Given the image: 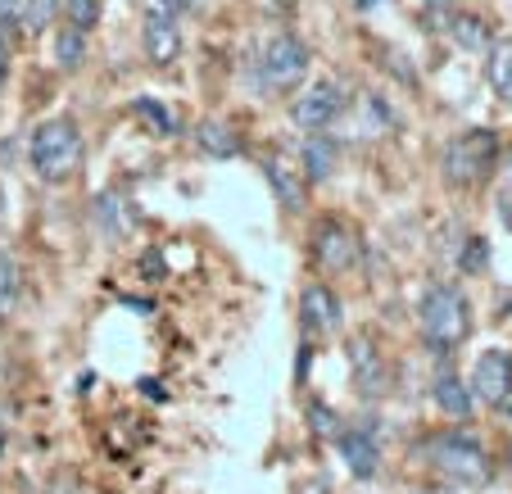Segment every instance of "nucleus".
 I'll return each instance as SVG.
<instances>
[{"mask_svg":"<svg viewBox=\"0 0 512 494\" xmlns=\"http://www.w3.org/2000/svg\"><path fill=\"white\" fill-rule=\"evenodd\" d=\"M5 73H10V46H5V37H0V82H5Z\"/></svg>","mask_w":512,"mask_h":494,"instance_id":"27","label":"nucleus"},{"mask_svg":"<svg viewBox=\"0 0 512 494\" xmlns=\"http://www.w3.org/2000/svg\"><path fill=\"white\" fill-rule=\"evenodd\" d=\"M467 390H472V399L499 408L503 399L512 395V354L508 349H485L481 359L472 363V381H467Z\"/></svg>","mask_w":512,"mask_h":494,"instance_id":"7","label":"nucleus"},{"mask_svg":"<svg viewBox=\"0 0 512 494\" xmlns=\"http://www.w3.org/2000/svg\"><path fill=\"white\" fill-rule=\"evenodd\" d=\"M449 32H454V41H458V46H467V50H485V41H490L485 23L472 19V14H463V19H449Z\"/></svg>","mask_w":512,"mask_h":494,"instance_id":"21","label":"nucleus"},{"mask_svg":"<svg viewBox=\"0 0 512 494\" xmlns=\"http://www.w3.org/2000/svg\"><path fill=\"white\" fill-rule=\"evenodd\" d=\"M277 5H290V0H277Z\"/></svg>","mask_w":512,"mask_h":494,"instance_id":"31","label":"nucleus"},{"mask_svg":"<svg viewBox=\"0 0 512 494\" xmlns=\"http://www.w3.org/2000/svg\"><path fill=\"white\" fill-rule=\"evenodd\" d=\"M340 109H345V91H340L331 78H322V82H313L304 96H295V105H290V123L300 127V132L318 136L336 123Z\"/></svg>","mask_w":512,"mask_h":494,"instance_id":"6","label":"nucleus"},{"mask_svg":"<svg viewBox=\"0 0 512 494\" xmlns=\"http://www.w3.org/2000/svg\"><path fill=\"white\" fill-rule=\"evenodd\" d=\"M0 440H5V422H0Z\"/></svg>","mask_w":512,"mask_h":494,"instance_id":"30","label":"nucleus"},{"mask_svg":"<svg viewBox=\"0 0 512 494\" xmlns=\"http://www.w3.org/2000/svg\"><path fill=\"white\" fill-rule=\"evenodd\" d=\"M19 291H23L19 263L0 250V318H10V313H14V304H19Z\"/></svg>","mask_w":512,"mask_h":494,"instance_id":"18","label":"nucleus"},{"mask_svg":"<svg viewBox=\"0 0 512 494\" xmlns=\"http://www.w3.org/2000/svg\"><path fill=\"white\" fill-rule=\"evenodd\" d=\"M28 159L41 182L59 186L82 168V132L73 118H46L28 141Z\"/></svg>","mask_w":512,"mask_h":494,"instance_id":"1","label":"nucleus"},{"mask_svg":"<svg viewBox=\"0 0 512 494\" xmlns=\"http://www.w3.org/2000/svg\"><path fill=\"white\" fill-rule=\"evenodd\" d=\"M445 177L449 186H481L499 164V136L494 127H472V132L454 136L445 146Z\"/></svg>","mask_w":512,"mask_h":494,"instance_id":"3","label":"nucleus"},{"mask_svg":"<svg viewBox=\"0 0 512 494\" xmlns=\"http://www.w3.org/2000/svg\"><path fill=\"white\" fill-rule=\"evenodd\" d=\"M340 440V458H345V467L358 476V481H368V476H377L381 467V454L377 445H372V436H363V431H345Z\"/></svg>","mask_w":512,"mask_h":494,"instance_id":"12","label":"nucleus"},{"mask_svg":"<svg viewBox=\"0 0 512 494\" xmlns=\"http://www.w3.org/2000/svg\"><path fill=\"white\" fill-rule=\"evenodd\" d=\"M485 263H490V250H485V241H467V254H463V268L467 272H476V268H485Z\"/></svg>","mask_w":512,"mask_h":494,"instance_id":"25","label":"nucleus"},{"mask_svg":"<svg viewBox=\"0 0 512 494\" xmlns=\"http://www.w3.org/2000/svg\"><path fill=\"white\" fill-rule=\"evenodd\" d=\"M349 359H354L358 390H363V395H372V390H381V377H386V368H381L377 349H372L368 340H354V349H349Z\"/></svg>","mask_w":512,"mask_h":494,"instance_id":"16","label":"nucleus"},{"mask_svg":"<svg viewBox=\"0 0 512 494\" xmlns=\"http://www.w3.org/2000/svg\"><path fill=\"white\" fill-rule=\"evenodd\" d=\"M195 141H200V146L209 150L213 159H232V155H241V136H236L227 123H218V118H209V123L195 127Z\"/></svg>","mask_w":512,"mask_h":494,"instance_id":"15","label":"nucleus"},{"mask_svg":"<svg viewBox=\"0 0 512 494\" xmlns=\"http://www.w3.org/2000/svg\"><path fill=\"white\" fill-rule=\"evenodd\" d=\"M300 318H304V327H309L313 336H331V331H340L345 309H340V300H336L331 286L313 281V286H304V295H300Z\"/></svg>","mask_w":512,"mask_h":494,"instance_id":"10","label":"nucleus"},{"mask_svg":"<svg viewBox=\"0 0 512 494\" xmlns=\"http://www.w3.org/2000/svg\"><path fill=\"white\" fill-rule=\"evenodd\" d=\"M309 417H313V431H318V436H340V431H336V413H331L327 404H318V399H313Z\"/></svg>","mask_w":512,"mask_h":494,"instance_id":"24","label":"nucleus"},{"mask_svg":"<svg viewBox=\"0 0 512 494\" xmlns=\"http://www.w3.org/2000/svg\"><path fill=\"white\" fill-rule=\"evenodd\" d=\"M263 177H268V186H272V195H277L281 209L300 214L304 200H309V182H304L300 168H290L286 159H268V164H263Z\"/></svg>","mask_w":512,"mask_h":494,"instance_id":"11","label":"nucleus"},{"mask_svg":"<svg viewBox=\"0 0 512 494\" xmlns=\"http://www.w3.org/2000/svg\"><path fill=\"white\" fill-rule=\"evenodd\" d=\"M132 114H136V118H145V123L155 127L159 136H173V132H177L173 114H168V109L159 105V100H150V96H136V100H132Z\"/></svg>","mask_w":512,"mask_h":494,"instance_id":"19","label":"nucleus"},{"mask_svg":"<svg viewBox=\"0 0 512 494\" xmlns=\"http://www.w3.org/2000/svg\"><path fill=\"white\" fill-rule=\"evenodd\" d=\"M331 164H336L331 146H322V141H309V146H304V168H309L313 182H322V177L331 173Z\"/></svg>","mask_w":512,"mask_h":494,"instance_id":"23","label":"nucleus"},{"mask_svg":"<svg viewBox=\"0 0 512 494\" xmlns=\"http://www.w3.org/2000/svg\"><path fill=\"white\" fill-rule=\"evenodd\" d=\"M431 395H435V404H440V413L458 417V422H463V417H472V408H476L467 381L454 377V372H440V377H435V386H431Z\"/></svg>","mask_w":512,"mask_h":494,"instance_id":"13","label":"nucleus"},{"mask_svg":"<svg viewBox=\"0 0 512 494\" xmlns=\"http://www.w3.org/2000/svg\"><path fill=\"white\" fill-rule=\"evenodd\" d=\"M499 218H503V227L512 232V195H499Z\"/></svg>","mask_w":512,"mask_h":494,"instance_id":"26","label":"nucleus"},{"mask_svg":"<svg viewBox=\"0 0 512 494\" xmlns=\"http://www.w3.org/2000/svg\"><path fill=\"white\" fill-rule=\"evenodd\" d=\"M55 14H59V0H19V19L28 32H46Z\"/></svg>","mask_w":512,"mask_h":494,"instance_id":"20","label":"nucleus"},{"mask_svg":"<svg viewBox=\"0 0 512 494\" xmlns=\"http://www.w3.org/2000/svg\"><path fill=\"white\" fill-rule=\"evenodd\" d=\"M309 64H313L309 46L300 37H290V32H277V37L263 41L254 73H259V87L268 91H295L304 82V73H309Z\"/></svg>","mask_w":512,"mask_h":494,"instance_id":"4","label":"nucleus"},{"mask_svg":"<svg viewBox=\"0 0 512 494\" xmlns=\"http://www.w3.org/2000/svg\"><path fill=\"white\" fill-rule=\"evenodd\" d=\"M417 494H454V490H417Z\"/></svg>","mask_w":512,"mask_h":494,"instance_id":"29","label":"nucleus"},{"mask_svg":"<svg viewBox=\"0 0 512 494\" xmlns=\"http://www.w3.org/2000/svg\"><path fill=\"white\" fill-rule=\"evenodd\" d=\"M55 59H59L64 73H73V68L87 59V32L73 28V23H64V28L55 32Z\"/></svg>","mask_w":512,"mask_h":494,"instance_id":"17","label":"nucleus"},{"mask_svg":"<svg viewBox=\"0 0 512 494\" xmlns=\"http://www.w3.org/2000/svg\"><path fill=\"white\" fill-rule=\"evenodd\" d=\"M422 336L435 354H449L472 336V309L458 286H431L422 300Z\"/></svg>","mask_w":512,"mask_h":494,"instance_id":"2","label":"nucleus"},{"mask_svg":"<svg viewBox=\"0 0 512 494\" xmlns=\"http://www.w3.org/2000/svg\"><path fill=\"white\" fill-rule=\"evenodd\" d=\"M64 19L73 23V28L91 32L100 23V0H64Z\"/></svg>","mask_w":512,"mask_h":494,"instance_id":"22","label":"nucleus"},{"mask_svg":"<svg viewBox=\"0 0 512 494\" xmlns=\"http://www.w3.org/2000/svg\"><path fill=\"white\" fill-rule=\"evenodd\" d=\"M141 46H145V59L155 68H168L177 55H182V32H177L173 14L164 10H150L141 23Z\"/></svg>","mask_w":512,"mask_h":494,"instance_id":"9","label":"nucleus"},{"mask_svg":"<svg viewBox=\"0 0 512 494\" xmlns=\"http://www.w3.org/2000/svg\"><path fill=\"white\" fill-rule=\"evenodd\" d=\"M431 463L458 485H481L490 476V458L472 436H440L431 445Z\"/></svg>","mask_w":512,"mask_h":494,"instance_id":"5","label":"nucleus"},{"mask_svg":"<svg viewBox=\"0 0 512 494\" xmlns=\"http://www.w3.org/2000/svg\"><path fill=\"white\" fill-rule=\"evenodd\" d=\"M313 259L327 272H349L358 263V241L340 218H327V223L313 232Z\"/></svg>","mask_w":512,"mask_h":494,"instance_id":"8","label":"nucleus"},{"mask_svg":"<svg viewBox=\"0 0 512 494\" xmlns=\"http://www.w3.org/2000/svg\"><path fill=\"white\" fill-rule=\"evenodd\" d=\"M485 78H490L494 96L512 105V37H503V41H494V46H490V59H485Z\"/></svg>","mask_w":512,"mask_h":494,"instance_id":"14","label":"nucleus"},{"mask_svg":"<svg viewBox=\"0 0 512 494\" xmlns=\"http://www.w3.org/2000/svg\"><path fill=\"white\" fill-rule=\"evenodd\" d=\"M499 408H508V417H512V395H508V399H503V404H499Z\"/></svg>","mask_w":512,"mask_h":494,"instance_id":"28","label":"nucleus"}]
</instances>
